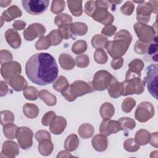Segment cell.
<instances>
[{"label": "cell", "instance_id": "obj_16", "mask_svg": "<svg viewBox=\"0 0 158 158\" xmlns=\"http://www.w3.org/2000/svg\"><path fill=\"white\" fill-rule=\"evenodd\" d=\"M144 66V62L141 59H133L128 64V70L126 73L125 78L130 77H141V70L143 69Z\"/></svg>", "mask_w": 158, "mask_h": 158}, {"label": "cell", "instance_id": "obj_20", "mask_svg": "<svg viewBox=\"0 0 158 158\" xmlns=\"http://www.w3.org/2000/svg\"><path fill=\"white\" fill-rule=\"evenodd\" d=\"M7 83L16 91L24 90L27 87V82L25 78L19 75L14 76L6 80Z\"/></svg>", "mask_w": 158, "mask_h": 158}, {"label": "cell", "instance_id": "obj_7", "mask_svg": "<svg viewBox=\"0 0 158 158\" xmlns=\"http://www.w3.org/2000/svg\"><path fill=\"white\" fill-rule=\"evenodd\" d=\"M115 77L106 70L98 71L94 75L92 86L94 90L103 91L107 89Z\"/></svg>", "mask_w": 158, "mask_h": 158}, {"label": "cell", "instance_id": "obj_32", "mask_svg": "<svg viewBox=\"0 0 158 158\" xmlns=\"http://www.w3.org/2000/svg\"><path fill=\"white\" fill-rule=\"evenodd\" d=\"M67 3L73 15L78 17L82 14L83 9L81 1H67Z\"/></svg>", "mask_w": 158, "mask_h": 158}, {"label": "cell", "instance_id": "obj_8", "mask_svg": "<svg viewBox=\"0 0 158 158\" xmlns=\"http://www.w3.org/2000/svg\"><path fill=\"white\" fill-rule=\"evenodd\" d=\"M133 28L139 40L144 43H149L153 41L157 34L152 27L144 23H136Z\"/></svg>", "mask_w": 158, "mask_h": 158}, {"label": "cell", "instance_id": "obj_1", "mask_svg": "<svg viewBox=\"0 0 158 158\" xmlns=\"http://www.w3.org/2000/svg\"><path fill=\"white\" fill-rule=\"evenodd\" d=\"M25 72L30 80L44 86L54 82L59 73L54 57L49 53L41 52L32 56L27 62Z\"/></svg>", "mask_w": 158, "mask_h": 158}, {"label": "cell", "instance_id": "obj_44", "mask_svg": "<svg viewBox=\"0 0 158 158\" xmlns=\"http://www.w3.org/2000/svg\"><path fill=\"white\" fill-rule=\"evenodd\" d=\"M95 61L99 64H104L107 61V55L103 49H97L94 54Z\"/></svg>", "mask_w": 158, "mask_h": 158}, {"label": "cell", "instance_id": "obj_9", "mask_svg": "<svg viewBox=\"0 0 158 158\" xmlns=\"http://www.w3.org/2000/svg\"><path fill=\"white\" fill-rule=\"evenodd\" d=\"M23 7L31 15H40L48 8L49 1L48 0H23Z\"/></svg>", "mask_w": 158, "mask_h": 158}, {"label": "cell", "instance_id": "obj_63", "mask_svg": "<svg viewBox=\"0 0 158 158\" xmlns=\"http://www.w3.org/2000/svg\"><path fill=\"white\" fill-rule=\"evenodd\" d=\"M64 157H73V156L70 154V152H68V151H62L59 152L57 156V158Z\"/></svg>", "mask_w": 158, "mask_h": 158}, {"label": "cell", "instance_id": "obj_49", "mask_svg": "<svg viewBox=\"0 0 158 158\" xmlns=\"http://www.w3.org/2000/svg\"><path fill=\"white\" fill-rule=\"evenodd\" d=\"M149 43H144L139 40H138L134 46L135 51L139 54H144L147 52V50L149 46Z\"/></svg>", "mask_w": 158, "mask_h": 158}, {"label": "cell", "instance_id": "obj_56", "mask_svg": "<svg viewBox=\"0 0 158 158\" xmlns=\"http://www.w3.org/2000/svg\"><path fill=\"white\" fill-rule=\"evenodd\" d=\"M59 30L63 38H64L65 40H68V39L72 38L73 35L70 30V27L59 28Z\"/></svg>", "mask_w": 158, "mask_h": 158}, {"label": "cell", "instance_id": "obj_40", "mask_svg": "<svg viewBox=\"0 0 158 158\" xmlns=\"http://www.w3.org/2000/svg\"><path fill=\"white\" fill-rule=\"evenodd\" d=\"M48 36L49 37L51 43V45L52 46L58 45L62 42V40L64 39L59 29L53 30L49 33Z\"/></svg>", "mask_w": 158, "mask_h": 158}, {"label": "cell", "instance_id": "obj_28", "mask_svg": "<svg viewBox=\"0 0 158 158\" xmlns=\"http://www.w3.org/2000/svg\"><path fill=\"white\" fill-rule=\"evenodd\" d=\"M99 112L103 119L110 118L114 114L115 108L110 102H105L102 104L100 107Z\"/></svg>", "mask_w": 158, "mask_h": 158}, {"label": "cell", "instance_id": "obj_14", "mask_svg": "<svg viewBox=\"0 0 158 158\" xmlns=\"http://www.w3.org/2000/svg\"><path fill=\"white\" fill-rule=\"evenodd\" d=\"M121 130L120 123L118 121L110 118L104 119L101 123L99 132L105 136H109L112 133H117Z\"/></svg>", "mask_w": 158, "mask_h": 158}, {"label": "cell", "instance_id": "obj_51", "mask_svg": "<svg viewBox=\"0 0 158 158\" xmlns=\"http://www.w3.org/2000/svg\"><path fill=\"white\" fill-rule=\"evenodd\" d=\"M56 117V115L54 112L49 111L46 112L42 117L41 123L44 126H49Z\"/></svg>", "mask_w": 158, "mask_h": 158}, {"label": "cell", "instance_id": "obj_34", "mask_svg": "<svg viewBox=\"0 0 158 158\" xmlns=\"http://www.w3.org/2000/svg\"><path fill=\"white\" fill-rule=\"evenodd\" d=\"M70 28L73 35L83 36L88 31L87 25L82 22L72 23L70 26Z\"/></svg>", "mask_w": 158, "mask_h": 158}, {"label": "cell", "instance_id": "obj_30", "mask_svg": "<svg viewBox=\"0 0 158 158\" xmlns=\"http://www.w3.org/2000/svg\"><path fill=\"white\" fill-rule=\"evenodd\" d=\"M38 96L40 98L45 102L48 106H53L56 104V97L51 93L47 90H41L39 92Z\"/></svg>", "mask_w": 158, "mask_h": 158}, {"label": "cell", "instance_id": "obj_25", "mask_svg": "<svg viewBox=\"0 0 158 158\" xmlns=\"http://www.w3.org/2000/svg\"><path fill=\"white\" fill-rule=\"evenodd\" d=\"M59 64L64 70H71L75 65L73 57L67 54H61L59 57Z\"/></svg>", "mask_w": 158, "mask_h": 158}, {"label": "cell", "instance_id": "obj_13", "mask_svg": "<svg viewBox=\"0 0 158 158\" xmlns=\"http://www.w3.org/2000/svg\"><path fill=\"white\" fill-rule=\"evenodd\" d=\"M46 33V28L41 23H34L30 25L23 31V36L27 41H32L36 38L42 37Z\"/></svg>", "mask_w": 158, "mask_h": 158}, {"label": "cell", "instance_id": "obj_54", "mask_svg": "<svg viewBox=\"0 0 158 158\" xmlns=\"http://www.w3.org/2000/svg\"><path fill=\"white\" fill-rule=\"evenodd\" d=\"M116 30H117V27L110 24L103 27L101 30V33L102 35L110 37L115 34Z\"/></svg>", "mask_w": 158, "mask_h": 158}, {"label": "cell", "instance_id": "obj_38", "mask_svg": "<svg viewBox=\"0 0 158 158\" xmlns=\"http://www.w3.org/2000/svg\"><path fill=\"white\" fill-rule=\"evenodd\" d=\"M69 86V82L65 77L60 76L52 85L53 88L59 92H62Z\"/></svg>", "mask_w": 158, "mask_h": 158}, {"label": "cell", "instance_id": "obj_29", "mask_svg": "<svg viewBox=\"0 0 158 158\" xmlns=\"http://www.w3.org/2000/svg\"><path fill=\"white\" fill-rule=\"evenodd\" d=\"M151 138V133L146 130L141 129L135 134V141L139 145L147 144Z\"/></svg>", "mask_w": 158, "mask_h": 158}, {"label": "cell", "instance_id": "obj_52", "mask_svg": "<svg viewBox=\"0 0 158 158\" xmlns=\"http://www.w3.org/2000/svg\"><path fill=\"white\" fill-rule=\"evenodd\" d=\"M96 9V2L94 1H88L85 5V12L88 16H92Z\"/></svg>", "mask_w": 158, "mask_h": 158}, {"label": "cell", "instance_id": "obj_45", "mask_svg": "<svg viewBox=\"0 0 158 158\" xmlns=\"http://www.w3.org/2000/svg\"><path fill=\"white\" fill-rule=\"evenodd\" d=\"M65 7V2L62 0H54L52 1L51 10L54 14H59L63 11Z\"/></svg>", "mask_w": 158, "mask_h": 158}, {"label": "cell", "instance_id": "obj_33", "mask_svg": "<svg viewBox=\"0 0 158 158\" xmlns=\"http://www.w3.org/2000/svg\"><path fill=\"white\" fill-rule=\"evenodd\" d=\"M94 127L89 123H83L78 130L80 136L83 139H88L91 137L94 133Z\"/></svg>", "mask_w": 158, "mask_h": 158}, {"label": "cell", "instance_id": "obj_31", "mask_svg": "<svg viewBox=\"0 0 158 158\" xmlns=\"http://www.w3.org/2000/svg\"><path fill=\"white\" fill-rule=\"evenodd\" d=\"M23 111L24 115L29 118H35L39 114L38 106L31 103H26L23 107Z\"/></svg>", "mask_w": 158, "mask_h": 158}, {"label": "cell", "instance_id": "obj_21", "mask_svg": "<svg viewBox=\"0 0 158 158\" xmlns=\"http://www.w3.org/2000/svg\"><path fill=\"white\" fill-rule=\"evenodd\" d=\"M91 143L94 149L99 152L104 151L108 146L107 137L102 134L96 135L94 136V137L92 138Z\"/></svg>", "mask_w": 158, "mask_h": 158}, {"label": "cell", "instance_id": "obj_61", "mask_svg": "<svg viewBox=\"0 0 158 158\" xmlns=\"http://www.w3.org/2000/svg\"><path fill=\"white\" fill-rule=\"evenodd\" d=\"M96 7H102L105 9H108L109 7L110 2L109 1H96Z\"/></svg>", "mask_w": 158, "mask_h": 158}, {"label": "cell", "instance_id": "obj_23", "mask_svg": "<svg viewBox=\"0 0 158 158\" xmlns=\"http://www.w3.org/2000/svg\"><path fill=\"white\" fill-rule=\"evenodd\" d=\"M109 96L113 98H117L123 94V88L122 82H119L115 78L107 88Z\"/></svg>", "mask_w": 158, "mask_h": 158}, {"label": "cell", "instance_id": "obj_27", "mask_svg": "<svg viewBox=\"0 0 158 158\" xmlns=\"http://www.w3.org/2000/svg\"><path fill=\"white\" fill-rule=\"evenodd\" d=\"M38 151L43 156H49L53 150V144L51 139H46L39 142Z\"/></svg>", "mask_w": 158, "mask_h": 158}, {"label": "cell", "instance_id": "obj_5", "mask_svg": "<svg viewBox=\"0 0 158 158\" xmlns=\"http://www.w3.org/2000/svg\"><path fill=\"white\" fill-rule=\"evenodd\" d=\"M157 1H149L138 6L136 8V19L138 23L145 24L149 22L151 14L157 12Z\"/></svg>", "mask_w": 158, "mask_h": 158}, {"label": "cell", "instance_id": "obj_55", "mask_svg": "<svg viewBox=\"0 0 158 158\" xmlns=\"http://www.w3.org/2000/svg\"><path fill=\"white\" fill-rule=\"evenodd\" d=\"M35 138L38 142H40L46 139H51V135L48 131L41 130L35 133Z\"/></svg>", "mask_w": 158, "mask_h": 158}, {"label": "cell", "instance_id": "obj_48", "mask_svg": "<svg viewBox=\"0 0 158 158\" xmlns=\"http://www.w3.org/2000/svg\"><path fill=\"white\" fill-rule=\"evenodd\" d=\"M89 63V57L86 54H80L75 58V64L80 68H85L88 66Z\"/></svg>", "mask_w": 158, "mask_h": 158}, {"label": "cell", "instance_id": "obj_41", "mask_svg": "<svg viewBox=\"0 0 158 158\" xmlns=\"http://www.w3.org/2000/svg\"><path fill=\"white\" fill-rule=\"evenodd\" d=\"M39 92L38 89L33 86L27 87L23 90V96L28 100L34 101L37 99Z\"/></svg>", "mask_w": 158, "mask_h": 158}, {"label": "cell", "instance_id": "obj_22", "mask_svg": "<svg viewBox=\"0 0 158 158\" xmlns=\"http://www.w3.org/2000/svg\"><path fill=\"white\" fill-rule=\"evenodd\" d=\"M22 14V10L17 6L13 5L3 12L1 19L6 22H10L17 17H20Z\"/></svg>", "mask_w": 158, "mask_h": 158}, {"label": "cell", "instance_id": "obj_43", "mask_svg": "<svg viewBox=\"0 0 158 158\" xmlns=\"http://www.w3.org/2000/svg\"><path fill=\"white\" fill-rule=\"evenodd\" d=\"M51 46V43L48 36L41 37L35 44V48L38 50L47 49Z\"/></svg>", "mask_w": 158, "mask_h": 158}, {"label": "cell", "instance_id": "obj_6", "mask_svg": "<svg viewBox=\"0 0 158 158\" xmlns=\"http://www.w3.org/2000/svg\"><path fill=\"white\" fill-rule=\"evenodd\" d=\"M123 92L122 96L130 94H141L144 91L143 81L138 77H130L125 78L122 82Z\"/></svg>", "mask_w": 158, "mask_h": 158}, {"label": "cell", "instance_id": "obj_35", "mask_svg": "<svg viewBox=\"0 0 158 158\" xmlns=\"http://www.w3.org/2000/svg\"><path fill=\"white\" fill-rule=\"evenodd\" d=\"M108 40L106 37L102 35H96L91 40V44L95 49H103L106 48V46L108 42Z\"/></svg>", "mask_w": 158, "mask_h": 158}, {"label": "cell", "instance_id": "obj_53", "mask_svg": "<svg viewBox=\"0 0 158 158\" xmlns=\"http://www.w3.org/2000/svg\"><path fill=\"white\" fill-rule=\"evenodd\" d=\"M0 56V62L1 65L10 62L13 58L12 54L6 50H1Z\"/></svg>", "mask_w": 158, "mask_h": 158}, {"label": "cell", "instance_id": "obj_19", "mask_svg": "<svg viewBox=\"0 0 158 158\" xmlns=\"http://www.w3.org/2000/svg\"><path fill=\"white\" fill-rule=\"evenodd\" d=\"M19 152V146L15 142L6 141L2 145L1 155L4 154V157H15L18 155Z\"/></svg>", "mask_w": 158, "mask_h": 158}, {"label": "cell", "instance_id": "obj_60", "mask_svg": "<svg viewBox=\"0 0 158 158\" xmlns=\"http://www.w3.org/2000/svg\"><path fill=\"white\" fill-rule=\"evenodd\" d=\"M12 25H13V27L15 28V30H21L25 27L26 23L22 20H16L14 22Z\"/></svg>", "mask_w": 158, "mask_h": 158}, {"label": "cell", "instance_id": "obj_4", "mask_svg": "<svg viewBox=\"0 0 158 158\" xmlns=\"http://www.w3.org/2000/svg\"><path fill=\"white\" fill-rule=\"evenodd\" d=\"M146 77L144 78V85L148 88L149 93L157 99V64H151L147 67Z\"/></svg>", "mask_w": 158, "mask_h": 158}, {"label": "cell", "instance_id": "obj_10", "mask_svg": "<svg viewBox=\"0 0 158 158\" xmlns=\"http://www.w3.org/2000/svg\"><path fill=\"white\" fill-rule=\"evenodd\" d=\"M154 115V106L148 101L141 102L138 106L135 113V118L140 122H146Z\"/></svg>", "mask_w": 158, "mask_h": 158}, {"label": "cell", "instance_id": "obj_17", "mask_svg": "<svg viewBox=\"0 0 158 158\" xmlns=\"http://www.w3.org/2000/svg\"><path fill=\"white\" fill-rule=\"evenodd\" d=\"M66 126L65 118L62 116H56L49 125V130L54 135H60L64 131Z\"/></svg>", "mask_w": 158, "mask_h": 158}, {"label": "cell", "instance_id": "obj_42", "mask_svg": "<svg viewBox=\"0 0 158 158\" xmlns=\"http://www.w3.org/2000/svg\"><path fill=\"white\" fill-rule=\"evenodd\" d=\"M125 149L128 152H136L139 149V144H138L135 139L129 138L125 141L123 143Z\"/></svg>", "mask_w": 158, "mask_h": 158}, {"label": "cell", "instance_id": "obj_50", "mask_svg": "<svg viewBox=\"0 0 158 158\" xmlns=\"http://www.w3.org/2000/svg\"><path fill=\"white\" fill-rule=\"evenodd\" d=\"M134 9H135V5L133 3V2L130 1H127L120 7V10L122 12L126 15H130L133 13Z\"/></svg>", "mask_w": 158, "mask_h": 158}, {"label": "cell", "instance_id": "obj_62", "mask_svg": "<svg viewBox=\"0 0 158 158\" xmlns=\"http://www.w3.org/2000/svg\"><path fill=\"white\" fill-rule=\"evenodd\" d=\"M8 91V87L7 85L3 81H1V96H4L7 94Z\"/></svg>", "mask_w": 158, "mask_h": 158}, {"label": "cell", "instance_id": "obj_12", "mask_svg": "<svg viewBox=\"0 0 158 158\" xmlns=\"http://www.w3.org/2000/svg\"><path fill=\"white\" fill-rule=\"evenodd\" d=\"M22 72L20 64L16 61H10L2 65L1 73L5 80L14 76L19 75Z\"/></svg>", "mask_w": 158, "mask_h": 158}, {"label": "cell", "instance_id": "obj_57", "mask_svg": "<svg viewBox=\"0 0 158 158\" xmlns=\"http://www.w3.org/2000/svg\"><path fill=\"white\" fill-rule=\"evenodd\" d=\"M157 51V36L155 37L153 43L149 44L147 53L149 55H152Z\"/></svg>", "mask_w": 158, "mask_h": 158}, {"label": "cell", "instance_id": "obj_58", "mask_svg": "<svg viewBox=\"0 0 158 158\" xmlns=\"http://www.w3.org/2000/svg\"><path fill=\"white\" fill-rule=\"evenodd\" d=\"M123 64V59L122 57L113 59L111 61V67L114 70H118L120 69Z\"/></svg>", "mask_w": 158, "mask_h": 158}, {"label": "cell", "instance_id": "obj_36", "mask_svg": "<svg viewBox=\"0 0 158 158\" xmlns=\"http://www.w3.org/2000/svg\"><path fill=\"white\" fill-rule=\"evenodd\" d=\"M118 122L120 123L121 130L128 131L132 130L136 126L135 121L130 117H122Z\"/></svg>", "mask_w": 158, "mask_h": 158}, {"label": "cell", "instance_id": "obj_26", "mask_svg": "<svg viewBox=\"0 0 158 158\" xmlns=\"http://www.w3.org/2000/svg\"><path fill=\"white\" fill-rule=\"evenodd\" d=\"M79 144V139L77 135L72 134L69 135L64 142V148L68 151H75Z\"/></svg>", "mask_w": 158, "mask_h": 158}, {"label": "cell", "instance_id": "obj_24", "mask_svg": "<svg viewBox=\"0 0 158 158\" xmlns=\"http://www.w3.org/2000/svg\"><path fill=\"white\" fill-rule=\"evenodd\" d=\"M72 17L65 13L59 14L57 15L54 19V23L59 27V28L70 27L72 24Z\"/></svg>", "mask_w": 158, "mask_h": 158}, {"label": "cell", "instance_id": "obj_37", "mask_svg": "<svg viewBox=\"0 0 158 158\" xmlns=\"http://www.w3.org/2000/svg\"><path fill=\"white\" fill-rule=\"evenodd\" d=\"M18 127L12 123H7L4 125L3 132L7 139H14L16 138V133Z\"/></svg>", "mask_w": 158, "mask_h": 158}, {"label": "cell", "instance_id": "obj_15", "mask_svg": "<svg viewBox=\"0 0 158 158\" xmlns=\"http://www.w3.org/2000/svg\"><path fill=\"white\" fill-rule=\"evenodd\" d=\"M91 17L94 20L100 22L106 26L110 25L114 20L112 14L109 13L107 9L102 7H96V9Z\"/></svg>", "mask_w": 158, "mask_h": 158}, {"label": "cell", "instance_id": "obj_18", "mask_svg": "<svg viewBox=\"0 0 158 158\" xmlns=\"http://www.w3.org/2000/svg\"><path fill=\"white\" fill-rule=\"evenodd\" d=\"M5 38L7 43L14 49H17L21 44V38L18 32L9 28L5 33Z\"/></svg>", "mask_w": 158, "mask_h": 158}, {"label": "cell", "instance_id": "obj_64", "mask_svg": "<svg viewBox=\"0 0 158 158\" xmlns=\"http://www.w3.org/2000/svg\"><path fill=\"white\" fill-rule=\"evenodd\" d=\"M11 1H0V6L2 7H7L11 3Z\"/></svg>", "mask_w": 158, "mask_h": 158}, {"label": "cell", "instance_id": "obj_39", "mask_svg": "<svg viewBox=\"0 0 158 158\" xmlns=\"http://www.w3.org/2000/svg\"><path fill=\"white\" fill-rule=\"evenodd\" d=\"M87 49V43L84 40H78L75 41L72 47V52L75 54H80L85 52Z\"/></svg>", "mask_w": 158, "mask_h": 158}, {"label": "cell", "instance_id": "obj_59", "mask_svg": "<svg viewBox=\"0 0 158 158\" xmlns=\"http://www.w3.org/2000/svg\"><path fill=\"white\" fill-rule=\"evenodd\" d=\"M157 138H158V133L157 132H154L151 134V138L149 141V143L151 146L155 147L156 148H158V141H157Z\"/></svg>", "mask_w": 158, "mask_h": 158}, {"label": "cell", "instance_id": "obj_2", "mask_svg": "<svg viewBox=\"0 0 158 158\" xmlns=\"http://www.w3.org/2000/svg\"><path fill=\"white\" fill-rule=\"evenodd\" d=\"M132 40V36L126 30H120L116 33L114 40L107 42L106 48L109 54L113 58H120L128 49Z\"/></svg>", "mask_w": 158, "mask_h": 158}, {"label": "cell", "instance_id": "obj_3", "mask_svg": "<svg viewBox=\"0 0 158 158\" xmlns=\"http://www.w3.org/2000/svg\"><path fill=\"white\" fill-rule=\"evenodd\" d=\"M94 90L93 86L83 80H76L70 84L67 89L61 93L64 98L72 102L76 99L77 97L83 96L88 93H91Z\"/></svg>", "mask_w": 158, "mask_h": 158}, {"label": "cell", "instance_id": "obj_46", "mask_svg": "<svg viewBox=\"0 0 158 158\" xmlns=\"http://www.w3.org/2000/svg\"><path fill=\"white\" fill-rule=\"evenodd\" d=\"M1 123L2 125H4L10 123H13L14 121V115L13 113L9 110L1 111Z\"/></svg>", "mask_w": 158, "mask_h": 158}, {"label": "cell", "instance_id": "obj_11", "mask_svg": "<svg viewBox=\"0 0 158 158\" xmlns=\"http://www.w3.org/2000/svg\"><path fill=\"white\" fill-rule=\"evenodd\" d=\"M33 136V133L30 128L26 127L18 128L16 138L20 147L22 149H27L32 146Z\"/></svg>", "mask_w": 158, "mask_h": 158}, {"label": "cell", "instance_id": "obj_47", "mask_svg": "<svg viewBox=\"0 0 158 158\" xmlns=\"http://www.w3.org/2000/svg\"><path fill=\"white\" fill-rule=\"evenodd\" d=\"M136 105V101L131 98L125 99L122 104V109L124 112L129 113Z\"/></svg>", "mask_w": 158, "mask_h": 158}]
</instances>
